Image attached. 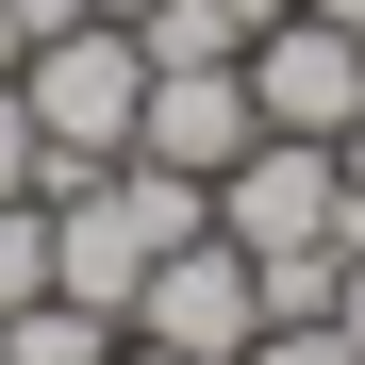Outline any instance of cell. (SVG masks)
<instances>
[{
  "mask_svg": "<svg viewBox=\"0 0 365 365\" xmlns=\"http://www.w3.org/2000/svg\"><path fill=\"white\" fill-rule=\"evenodd\" d=\"M17 100H34V133H50V182L116 166V150H133V116H150V50H133V17H67V34L17 67Z\"/></svg>",
  "mask_w": 365,
  "mask_h": 365,
  "instance_id": "1",
  "label": "cell"
},
{
  "mask_svg": "<svg viewBox=\"0 0 365 365\" xmlns=\"http://www.w3.org/2000/svg\"><path fill=\"white\" fill-rule=\"evenodd\" d=\"M250 116L332 150L349 116H365V34H349V17H316V0H282V17L250 34Z\"/></svg>",
  "mask_w": 365,
  "mask_h": 365,
  "instance_id": "3",
  "label": "cell"
},
{
  "mask_svg": "<svg viewBox=\"0 0 365 365\" xmlns=\"http://www.w3.org/2000/svg\"><path fill=\"white\" fill-rule=\"evenodd\" d=\"M332 166H349V250H365V116H349V133H332Z\"/></svg>",
  "mask_w": 365,
  "mask_h": 365,
  "instance_id": "10",
  "label": "cell"
},
{
  "mask_svg": "<svg viewBox=\"0 0 365 365\" xmlns=\"http://www.w3.org/2000/svg\"><path fill=\"white\" fill-rule=\"evenodd\" d=\"M0 349H17V365H116V316L50 282V299H17V316H0Z\"/></svg>",
  "mask_w": 365,
  "mask_h": 365,
  "instance_id": "6",
  "label": "cell"
},
{
  "mask_svg": "<svg viewBox=\"0 0 365 365\" xmlns=\"http://www.w3.org/2000/svg\"><path fill=\"white\" fill-rule=\"evenodd\" d=\"M50 299V200H0V316Z\"/></svg>",
  "mask_w": 365,
  "mask_h": 365,
  "instance_id": "7",
  "label": "cell"
},
{
  "mask_svg": "<svg viewBox=\"0 0 365 365\" xmlns=\"http://www.w3.org/2000/svg\"><path fill=\"white\" fill-rule=\"evenodd\" d=\"M316 17H349V34H365V0H316Z\"/></svg>",
  "mask_w": 365,
  "mask_h": 365,
  "instance_id": "16",
  "label": "cell"
},
{
  "mask_svg": "<svg viewBox=\"0 0 365 365\" xmlns=\"http://www.w3.org/2000/svg\"><path fill=\"white\" fill-rule=\"evenodd\" d=\"M133 332H150V349H200V365H232V349L266 332V266L232 250V232H182V250L133 282Z\"/></svg>",
  "mask_w": 365,
  "mask_h": 365,
  "instance_id": "4",
  "label": "cell"
},
{
  "mask_svg": "<svg viewBox=\"0 0 365 365\" xmlns=\"http://www.w3.org/2000/svg\"><path fill=\"white\" fill-rule=\"evenodd\" d=\"M216 17H232V34H266V17H282V0H216Z\"/></svg>",
  "mask_w": 365,
  "mask_h": 365,
  "instance_id": "15",
  "label": "cell"
},
{
  "mask_svg": "<svg viewBox=\"0 0 365 365\" xmlns=\"http://www.w3.org/2000/svg\"><path fill=\"white\" fill-rule=\"evenodd\" d=\"M17 67H34V34H17V0H0V83H17Z\"/></svg>",
  "mask_w": 365,
  "mask_h": 365,
  "instance_id": "13",
  "label": "cell"
},
{
  "mask_svg": "<svg viewBox=\"0 0 365 365\" xmlns=\"http://www.w3.org/2000/svg\"><path fill=\"white\" fill-rule=\"evenodd\" d=\"M116 365H200V349H150V332H116Z\"/></svg>",
  "mask_w": 365,
  "mask_h": 365,
  "instance_id": "14",
  "label": "cell"
},
{
  "mask_svg": "<svg viewBox=\"0 0 365 365\" xmlns=\"http://www.w3.org/2000/svg\"><path fill=\"white\" fill-rule=\"evenodd\" d=\"M0 200H50V133H34L17 83H0Z\"/></svg>",
  "mask_w": 365,
  "mask_h": 365,
  "instance_id": "9",
  "label": "cell"
},
{
  "mask_svg": "<svg viewBox=\"0 0 365 365\" xmlns=\"http://www.w3.org/2000/svg\"><path fill=\"white\" fill-rule=\"evenodd\" d=\"M100 17H150V0H100Z\"/></svg>",
  "mask_w": 365,
  "mask_h": 365,
  "instance_id": "17",
  "label": "cell"
},
{
  "mask_svg": "<svg viewBox=\"0 0 365 365\" xmlns=\"http://www.w3.org/2000/svg\"><path fill=\"white\" fill-rule=\"evenodd\" d=\"M232 365H365V349H349L332 316H266V332H250V349H232Z\"/></svg>",
  "mask_w": 365,
  "mask_h": 365,
  "instance_id": "8",
  "label": "cell"
},
{
  "mask_svg": "<svg viewBox=\"0 0 365 365\" xmlns=\"http://www.w3.org/2000/svg\"><path fill=\"white\" fill-rule=\"evenodd\" d=\"M67 17H100V0H17V34H34V50H50V34H67Z\"/></svg>",
  "mask_w": 365,
  "mask_h": 365,
  "instance_id": "11",
  "label": "cell"
},
{
  "mask_svg": "<svg viewBox=\"0 0 365 365\" xmlns=\"http://www.w3.org/2000/svg\"><path fill=\"white\" fill-rule=\"evenodd\" d=\"M250 133H266V116H250V50H232V67H150V116H133V150H150V166L216 182Z\"/></svg>",
  "mask_w": 365,
  "mask_h": 365,
  "instance_id": "5",
  "label": "cell"
},
{
  "mask_svg": "<svg viewBox=\"0 0 365 365\" xmlns=\"http://www.w3.org/2000/svg\"><path fill=\"white\" fill-rule=\"evenodd\" d=\"M332 332H349V349H365V250H349V282H332Z\"/></svg>",
  "mask_w": 365,
  "mask_h": 365,
  "instance_id": "12",
  "label": "cell"
},
{
  "mask_svg": "<svg viewBox=\"0 0 365 365\" xmlns=\"http://www.w3.org/2000/svg\"><path fill=\"white\" fill-rule=\"evenodd\" d=\"M216 232L250 266H349V166L316 133H250V150L216 166Z\"/></svg>",
  "mask_w": 365,
  "mask_h": 365,
  "instance_id": "2",
  "label": "cell"
},
{
  "mask_svg": "<svg viewBox=\"0 0 365 365\" xmlns=\"http://www.w3.org/2000/svg\"><path fill=\"white\" fill-rule=\"evenodd\" d=\"M0 365H17V349H0Z\"/></svg>",
  "mask_w": 365,
  "mask_h": 365,
  "instance_id": "18",
  "label": "cell"
}]
</instances>
